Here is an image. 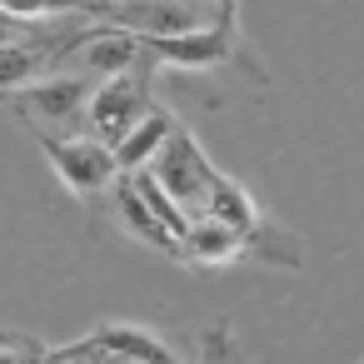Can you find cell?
Wrapping results in <instances>:
<instances>
[{
  "instance_id": "1",
  "label": "cell",
  "mask_w": 364,
  "mask_h": 364,
  "mask_svg": "<svg viewBox=\"0 0 364 364\" xmlns=\"http://www.w3.org/2000/svg\"><path fill=\"white\" fill-rule=\"evenodd\" d=\"M90 95H95V80H90V75L55 70V75H46V80H31V85L11 90V95H0V105H6V110L41 140V135H80V130H85Z\"/></svg>"
},
{
  "instance_id": "2",
  "label": "cell",
  "mask_w": 364,
  "mask_h": 364,
  "mask_svg": "<svg viewBox=\"0 0 364 364\" xmlns=\"http://www.w3.org/2000/svg\"><path fill=\"white\" fill-rule=\"evenodd\" d=\"M155 70H135V75H115V80H100L95 95H90V110H85V130L95 140H105L110 150L150 115L160 110V95H155Z\"/></svg>"
},
{
  "instance_id": "3",
  "label": "cell",
  "mask_w": 364,
  "mask_h": 364,
  "mask_svg": "<svg viewBox=\"0 0 364 364\" xmlns=\"http://www.w3.org/2000/svg\"><path fill=\"white\" fill-rule=\"evenodd\" d=\"M41 150H46L50 170L60 175V185L75 200H95L120 180L115 150L105 140H95L90 130H80V135H41Z\"/></svg>"
},
{
  "instance_id": "4",
  "label": "cell",
  "mask_w": 364,
  "mask_h": 364,
  "mask_svg": "<svg viewBox=\"0 0 364 364\" xmlns=\"http://www.w3.org/2000/svg\"><path fill=\"white\" fill-rule=\"evenodd\" d=\"M150 175L160 180V190H165V195H170L190 220H200V215H205V205H210V190H215L220 165H210V155L200 150V140L180 125V130L165 140V150L155 155Z\"/></svg>"
},
{
  "instance_id": "5",
  "label": "cell",
  "mask_w": 364,
  "mask_h": 364,
  "mask_svg": "<svg viewBox=\"0 0 364 364\" xmlns=\"http://www.w3.org/2000/svg\"><path fill=\"white\" fill-rule=\"evenodd\" d=\"M60 70L90 75L95 85H100V80H115V75H135V70H155V75H160V65H155V55H150V41H140V36H130V31H115V26H100V21L85 31V41L65 55Z\"/></svg>"
},
{
  "instance_id": "6",
  "label": "cell",
  "mask_w": 364,
  "mask_h": 364,
  "mask_svg": "<svg viewBox=\"0 0 364 364\" xmlns=\"http://www.w3.org/2000/svg\"><path fill=\"white\" fill-rule=\"evenodd\" d=\"M150 55L160 70H180V75H200V70H220L230 60L245 55V41H240V26L235 16H220L215 26L205 31H190V36H170V41H150Z\"/></svg>"
},
{
  "instance_id": "7",
  "label": "cell",
  "mask_w": 364,
  "mask_h": 364,
  "mask_svg": "<svg viewBox=\"0 0 364 364\" xmlns=\"http://www.w3.org/2000/svg\"><path fill=\"white\" fill-rule=\"evenodd\" d=\"M110 200H115V215H120V225H125L130 240H140L145 250H155V255H165V259H180V235L140 200V190H135L130 175H120V180L110 185Z\"/></svg>"
},
{
  "instance_id": "8",
  "label": "cell",
  "mask_w": 364,
  "mask_h": 364,
  "mask_svg": "<svg viewBox=\"0 0 364 364\" xmlns=\"http://www.w3.org/2000/svg\"><path fill=\"white\" fill-rule=\"evenodd\" d=\"M240 259H245V235L230 230L225 220L200 215L180 235V264H190V269H225V264H240Z\"/></svg>"
},
{
  "instance_id": "9",
  "label": "cell",
  "mask_w": 364,
  "mask_h": 364,
  "mask_svg": "<svg viewBox=\"0 0 364 364\" xmlns=\"http://www.w3.org/2000/svg\"><path fill=\"white\" fill-rule=\"evenodd\" d=\"M90 339L105 344V349H115V354H130L140 364H190L170 339H160L150 324H135V319H105V324L90 329Z\"/></svg>"
},
{
  "instance_id": "10",
  "label": "cell",
  "mask_w": 364,
  "mask_h": 364,
  "mask_svg": "<svg viewBox=\"0 0 364 364\" xmlns=\"http://www.w3.org/2000/svg\"><path fill=\"white\" fill-rule=\"evenodd\" d=\"M180 130V120L170 115V105H160V110H150L120 145H115V165H120V175H140V170H150L155 165V155L165 150V140Z\"/></svg>"
},
{
  "instance_id": "11",
  "label": "cell",
  "mask_w": 364,
  "mask_h": 364,
  "mask_svg": "<svg viewBox=\"0 0 364 364\" xmlns=\"http://www.w3.org/2000/svg\"><path fill=\"white\" fill-rule=\"evenodd\" d=\"M205 215H210V220H225V225H230V230H240L245 240H250V235L264 225V210H259V200H255V195H250V190L235 180V175H225V170L215 175V190H210V205H205Z\"/></svg>"
},
{
  "instance_id": "12",
  "label": "cell",
  "mask_w": 364,
  "mask_h": 364,
  "mask_svg": "<svg viewBox=\"0 0 364 364\" xmlns=\"http://www.w3.org/2000/svg\"><path fill=\"white\" fill-rule=\"evenodd\" d=\"M299 235H289L284 225H274L269 215H264V225L245 240V259H255V264H269V269H299Z\"/></svg>"
},
{
  "instance_id": "13",
  "label": "cell",
  "mask_w": 364,
  "mask_h": 364,
  "mask_svg": "<svg viewBox=\"0 0 364 364\" xmlns=\"http://www.w3.org/2000/svg\"><path fill=\"white\" fill-rule=\"evenodd\" d=\"M16 21H55V16H85L90 0H0Z\"/></svg>"
},
{
  "instance_id": "14",
  "label": "cell",
  "mask_w": 364,
  "mask_h": 364,
  "mask_svg": "<svg viewBox=\"0 0 364 364\" xmlns=\"http://www.w3.org/2000/svg\"><path fill=\"white\" fill-rule=\"evenodd\" d=\"M65 359H75V364H140V359H130V354H115V349H105V344H95L90 334L85 339H70V344H55Z\"/></svg>"
},
{
  "instance_id": "15",
  "label": "cell",
  "mask_w": 364,
  "mask_h": 364,
  "mask_svg": "<svg viewBox=\"0 0 364 364\" xmlns=\"http://www.w3.org/2000/svg\"><path fill=\"white\" fill-rule=\"evenodd\" d=\"M31 26H36V21H16V16H11L6 6H0V46H11V41H21V36H26Z\"/></svg>"
},
{
  "instance_id": "16",
  "label": "cell",
  "mask_w": 364,
  "mask_h": 364,
  "mask_svg": "<svg viewBox=\"0 0 364 364\" xmlns=\"http://www.w3.org/2000/svg\"><path fill=\"white\" fill-rule=\"evenodd\" d=\"M0 349H46V344L31 339V334H21V329H0Z\"/></svg>"
},
{
  "instance_id": "17",
  "label": "cell",
  "mask_w": 364,
  "mask_h": 364,
  "mask_svg": "<svg viewBox=\"0 0 364 364\" xmlns=\"http://www.w3.org/2000/svg\"><path fill=\"white\" fill-rule=\"evenodd\" d=\"M50 349V344H46ZM46 349H0V364H41Z\"/></svg>"
},
{
  "instance_id": "18",
  "label": "cell",
  "mask_w": 364,
  "mask_h": 364,
  "mask_svg": "<svg viewBox=\"0 0 364 364\" xmlns=\"http://www.w3.org/2000/svg\"><path fill=\"white\" fill-rule=\"evenodd\" d=\"M41 364H75V359H65L60 349H46V359H41Z\"/></svg>"
}]
</instances>
